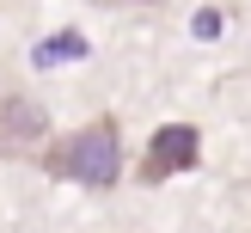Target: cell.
Segmentation results:
<instances>
[{
    "label": "cell",
    "mask_w": 251,
    "mask_h": 233,
    "mask_svg": "<svg viewBox=\"0 0 251 233\" xmlns=\"http://www.w3.org/2000/svg\"><path fill=\"white\" fill-rule=\"evenodd\" d=\"M80 55H86V37H80V31H55L49 43H37V49H31L37 68H61V61H80Z\"/></svg>",
    "instance_id": "obj_4"
},
{
    "label": "cell",
    "mask_w": 251,
    "mask_h": 233,
    "mask_svg": "<svg viewBox=\"0 0 251 233\" xmlns=\"http://www.w3.org/2000/svg\"><path fill=\"white\" fill-rule=\"evenodd\" d=\"M37 172L61 184H86V190H117L123 184V129L117 117H92L68 135H49L37 147Z\"/></svg>",
    "instance_id": "obj_1"
},
{
    "label": "cell",
    "mask_w": 251,
    "mask_h": 233,
    "mask_svg": "<svg viewBox=\"0 0 251 233\" xmlns=\"http://www.w3.org/2000/svg\"><path fill=\"white\" fill-rule=\"evenodd\" d=\"M49 141V110L31 92L0 86V154H37Z\"/></svg>",
    "instance_id": "obj_3"
},
{
    "label": "cell",
    "mask_w": 251,
    "mask_h": 233,
    "mask_svg": "<svg viewBox=\"0 0 251 233\" xmlns=\"http://www.w3.org/2000/svg\"><path fill=\"white\" fill-rule=\"evenodd\" d=\"M196 166H202V135H196V123H159V129L147 135V154H141V166H135V178L141 184H166V178L196 172Z\"/></svg>",
    "instance_id": "obj_2"
},
{
    "label": "cell",
    "mask_w": 251,
    "mask_h": 233,
    "mask_svg": "<svg viewBox=\"0 0 251 233\" xmlns=\"http://www.w3.org/2000/svg\"><path fill=\"white\" fill-rule=\"evenodd\" d=\"M221 25H227V19H221V12H215V6H208V12H196V25H190V31H196V37H215V31H221Z\"/></svg>",
    "instance_id": "obj_5"
}]
</instances>
